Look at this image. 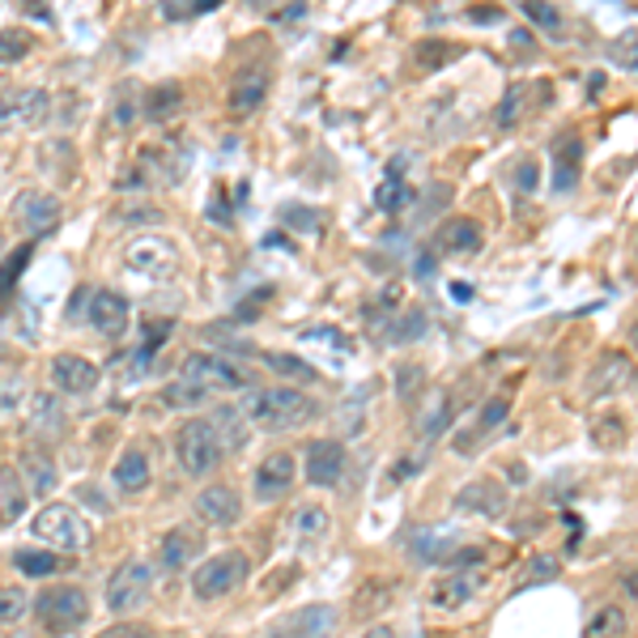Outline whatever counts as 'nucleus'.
I'll return each mask as SVG.
<instances>
[{
	"label": "nucleus",
	"mask_w": 638,
	"mask_h": 638,
	"mask_svg": "<svg viewBox=\"0 0 638 638\" xmlns=\"http://www.w3.org/2000/svg\"><path fill=\"white\" fill-rule=\"evenodd\" d=\"M213 400V388H204V383H192V379H170L166 388H162V404L166 409H175V413H197Z\"/></svg>",
	"instance_id": "nucleus-26"
},
{
	"label": "nucleus",
	"mask_w": 638,
	"mask_h": 638,
	"mask_svg": "<svg viewBox=\"0 0 638 638\" xmlns=\"http://www.w3.org/2000/svg\"><path fill=\"white\" fill-rule=\"evenodd\" d=\"M388 604H392V583H388V579H366V583H358V592H354L350 613H354L358 622H370V617H379Z\"/></svg>",
	"instance_id": "nucleus-27"
},
{
	"label": "nucleus",
	"mask_w": 638,
	"mask_h": 638,
	"mask_svg": "<svg viewBox=\"0 0 638 638\" xmlns=\"http://www.w3.org/2000/svg\"><path fill=\"white\" fill-rule=\"evenodd\" d=\"M413 204V188L400 179V175H388L379 188H375V209H383V213H400V209H409Z\"/></svg>",
	"instance_id": "nucleus-37"
},
{
	"label": "nucleus",
	"mask_w": 638,
	"mask_h": 638,
	"mask_svg": "<svg viewBox=\"0 0 638 638\" xmlns=\"http://www.w3.org/2000/svg\"><path fill=\"white\" fill-rule=\"evenodd\" d=\"M0 494H4V507H0V519H4V523L26 511V485H22V477H17L13 469H0Z\"/></svg>",
	"instance_id": "nucleus-38"
},
{
	"label": "nucleus",
	"mask_w": 638,
	"mask_h": 638,
	"mask_svg": "<svg viewBox=\"0 0 638 638\" xmlns=\"http://www.w3.org/2000/svg\"><path fill=\"white\" fill-rule=\"evenodd\" d=\"M409 550L417 562H442L451 558V536L447 532H413L409 536Z\"/></svg>",
	"instance_id": "nucleus-36"
},
{
	"label": "nucleus",
	"mask_w": 638,
	"mask_h": 638,
	"mask_svg": "<svg viewBox=\"0 0 638 638\" xmlns=\"http://www.w3.org/2000/svg\"><path fill=\"white\" fill-rule=\"evenodd\" d=\"M179 103H184V85H179V81H162V85H154V90L141 98V107H145L150 120H170V116L179 111Z\"/></svg>",
	"instance_id": "nucleus-30"
},
{
	"label": "nucleus",
	"mask_w": 638,
	"mask_h": 638,
	"mask_svg": "<svg viewBox=\"0 0 638 638\" xmlns=\"http://www.w3.org/2000/svg\"><path fill=\"white\" fill-rule=\"evenodd\" d=\"M150 592H154V570H150V562L128 558V562H120V566L111 570V579H107V609H111L116 617H132V613H141V609L150 604Z\"/></svg>",
	"instance_id": "nucleus-6"
},
{
	"label": "nucleus",
	"mask_w": 638,
	"mask_h": 638,
	"mask_svg": "<svg viewBox=\"0 0 638 638\" xmlns=\"http://www.w3.org/2000/svg\"><path fill=\"white\" fill-rule=\"evenodd\" d=\"M435 247H439L442 256H473V251L485 247V231H481L473 217H451V222L439 226Z\"/></svg>",
	"instance_id": "nucleus-21"
},
{
	"label": "nucleus",
	"mask_w": 638,
	"mask_h": 638,
	"mask_svg": "<svg viewBox=\"0 0 638 638\" xmlns=\"http://www.w3.org/2000/svg\"><path fill=\"white\" fill-rule=\"evenodd\" d=\"M451 566L456 570H473V562H485V550L481 545H464V550H451Z\"/></svg>",
	"instance_id": "nucleus-53"
},
{
	"label": "nucleus",
	"mask_w": 638,
	"mask_h": 638,
	"mask_svg": "<svg viewBox=\"0 0 638 638\" xmlns=\"http://www.w3.org/2000/svg\"><path fill=\"white\" fill-rule=\"evenodd\" d=\"M481 588H485V575H481V570H451V575H442L439 583L430 588V609H439V613H460L469 600L477 596Z\"/></svg>",
	"instance_id": "nucleus-16"
},
{
	"label": "nucleus",
	"mask_w": 638,
	"mask_h": 638,
	"mask_svg": "<svg viewBox=\"0 0 638 638\" xmlns=\"http://www.w3.org/2000/svg\"><path fill=\"white\" fill-rule=\"evenodd\" d=\"M51 116V94L39 85H22V90H4L0 94V123L4 128H39Z\"/></svg>",
	"instance_id": "nucleus-8"
},
{
	"label": "nucleus",
	"mask_w": 638,
	"mask_h": 638,
	"mask_svg": "<svg viewBox=\"0 0 638 638\" xmlns=\"http://www.w3.org/2000/svg\"><path fill=\"white\" fill-rule=\"evenodd\" d=\"M17 477L26 485V494L47 498V494L60 485V469H56V460H51L43 447H26V451L17 456Z\"/></svg>",
	"instance_id": "nucleus-18"
},
{
	"label": "nucleus",
	"mask_w": 638,
	"mask_h": 638,
	"mask_svg": "<svg viewBox=\"0 0 638 638\" xmlns=\"http://www.w3.org/2000/svg\"><path fill=\"white\" fill-rule=\"evenodd\" d=\"M264 94H269V73L264 69H247V73H239L235 90H231V111L251 116L256 107H264Z\"/></svg>",
	"instance_id": "nucleus-25"
},
{
	"label": "nucleus",
	"mask_w": 638,
	"mask_h": 638,
	"mask_svg": "<svg viewBox=\"0 0 638 638\" xmlns=\"http://www.w3.org/2000/svg\"><path fill=\"white\" fill-rule=\"evenodd\" d=\"M592 442H596V447H604V451L622 447V442H626V417H622L617 409L596 413V417H592Z\"/></svg>",
	"instance_id": "nucleus-34"
},
{
	"label": "nucleus",
	"mask_w": 638,
	"mask_h": 638,
	"mask_svg": "<svg viewBox=\"0 0 638 638\" xmlns=\"http://www.w3.org/2000/svg\"><path fill=\"white\" fill-rule=\"evenodd\" d=\"M243 413L260 430H294L319 417V404L298 388H251L243 400Z\"/></svg>",
	"instance_id": "nucleus-1"
},
{
	"label": "nucleus",
	"mask_w": 638,
	"mask_h": 638,
	"mask_svg": "<svg viewBox=\"0 0 638 638\" xmlns=\"http://www.w3.org/2000/svg\"><path fill=\"white\" fill-rule=\"evenodd\" d=\"M613 64L617 69H626V73H638V35H622V39L613 43Z\"/></svg>",
	"instance_id": "nucleus-48"
},
{
	"label": "nucleus",
	"mask_w": 638,
	"mask_h": 638,
	"mask_svg": "<svg viewBox=\"0 0 638 638\" xmlns=\"http://www.w3.org/2000/svg\"><path fill=\"white\" fill-rule=\"evenodd\" d=\"M4 638H35V635H22V630H13V635H4Z\"/></svg>",
	"instance_id": "nucleus-61"
},
{
	"label": "nucleus",
	"mask_w": 638,
	"mask_h": 638,
	"mask_svg": "<svg viewBox=\"0 0 638 638\" xmlns=\"http://www.w3.org/2000/svg\"><path fill=\"white\" fill-rule=\"evenodd\" d=\"M35 617H39V626L47 635H78L81 626L90 622V596L81 592L78 583H51L35 596Z\"/></svg>",
	"instance_id": "nucleus-3"
},
{
	"label": "nucleus",
	"mask_w": 638,
	"mask_h": 638,
	"mask_svg": "<svg viewBox=\"0 0 638 638\" xmlns=\"http://www.w3.org/2000/svg\"><path fill=\"white\" fill-rule=\"evenodd\" d=\"M200 550H204V536H200V528L192 523H179V528H170L166 536H162V550L158 558L166 570H184L188 562L200 558Z\"/></svg>",
	"instance_id": "nucleus-20"
},
{
	"label": "nucleus",
	"mask_w": 638,
	"mask_h": 638,
	"mask_svg": "<svg viewBox=\"0 0 638 638\" xmlns=\"http://www.w3.org/2000/svg\"><path fill=\"white\" fill-rule=\"evenodd\" d=\"M536 175H541V166H536V162H519V170H516V188H519V192H532V188L541 184Z\"/></svg>",
	"instance_id": "nucleus-55"
},
{
	"label": "nucleus",
	"mask_w": 638,
	"mask_h": 638,
	"mask_svg": "<svg viewBox=\"0 0 638 638\" xmlns=\"http://www.w3.org/2000/svg\"><path fill=\"white\" fill-rule=\"evenodd\" d=\"M31 51V39L22 31H0V60H22Z\"/></svg>",
	"instance_id": "nucleus-51"
},
{
	"label": "nucleus",
	"mask_w": 638,
	"mask_h": 638,
	"mask_svg": "<svg viewBox=\"0 0 638 638\" xmlns=\"http://www.w3.org/2000/svg\"><path fill=\"white\" fill-rule=\"evenodd\" d=\"M456 516H481V519H503L507 516V489L503 481H469L456 494Z\"/></svg>",
	"instance_id": "nucleus-15"
},
{
	"label": "nucleus",
	"mask_w": 638,
	"mask_h": 638,
	"mask_svg": "<svg viewBox=\"0 0 638 638\" xmlns=\"http://www.w3.org/2000/svg\"><path fill=\"white\" fill-rule=\"evenodd\" d=\"M222 456H226V447L217 439V430H213V422H204V417H188L179 430H175V460H179V469L188 473V477H213L217 469H222Z\"/></svg>",
	"instance_id": "nucleus-2"
},
{
	"label": "nucleus",
	"mask_w": 638,
	"mask_h": 638,
	"mask_svg": "<svg viewBox=\"0 0 638 638\" xmlns=\"http://www.w3.org/2000/svg\"><path fill=\"white\" fill-rule=\"evenodd\" d=\"M31 532L39 545L60 550V554H81L90 545V528H85L78 507H69V503H47L43 511H35Z\"/></svg>",
	"instance_id": "nucleus-4"
},
{
	"label": "nucleus",
	"mask_w": 638,
	"mask_h": 638,
	"mask_svg": "<svg viewBox=\"0 0 638 638\" xmlns=\"http://www.w3.org/2000/svg\"><path fill=\"white\" fill-rule=\"evenodd\" d=\"M507 409H511V404H507V397H494V400H489V404L481 409L477 430H473V435H489L494 426H503V422H507ZM473 435H464V439H460V451H469V442H473Z\"/></svg>",
	"instance_id": "nucleus-43"
},
{
	"label": "nucleus",
	"mask_w": 638,
	"mask_h": 638,
	"mask_svg": "<svg viewBox=\"0 0 638 638\" xmlns=\"http://www.w3.org/2000/svg\"><path fill=\"white\" fill-rule=\"evenodd\" d=\"M469 22H477V26H494V22H503V9H469Z\"/></svg>",
	"instance_id": "nucleus-58"
},
{
	"label": "nucleus",
	"mask_w": 638,
	"mask_h": 638,
	"mask_svg": "<svg viewBox=\"0 0 638 638\" xmlns=\"http://www.w3.org/2000/svg\"><path fill=\"white\" fill-rule=\"evenodd\" d=\"M579 166H583V141L579 132H562L554 141V188L570 192L579 184Z\"/></svg>",
	"instance_id": "nucleus-23"
},
{
	"label": "nucleus",
	"mask_w": 638,
	"mask_h": 638,
	"mask_svg": "<svg viewBox=\"0 0 638 638\" xmlns=\"http://www.w3.org/2000/svg\"><path fill=\"white\" fill-rule=\"evenodd\" d=\"M13 222L26 239H43L47 231L60 226V200L51 192H22L13 200Z\"/></svg>",
	"instance_id": "nucleus-11"
},
{
	"label": "nucleus",
	"mask_w": 638,
	"mask_h": 638,
	"mask_svg": "<svg viewBox=\"0 0 638 638\" xmlns=\"http://www.w3.org/2000/svg\"><path fill=\"white\" fill-rule=\"evenodd\" d=\"M123 264L128 273L145 281H166L179 264V251L166 235H137V239L123 247Z\"/></svg>",
	"instance_id": "nucleus-7"
},
{
	"label": "nucleus",
	"mask_w": 638,
	"mask_h": 638,
	"mask_svg": "<svg viewBox=\"0 0 638 638\" xmlns=\"http://www.w3.org/2000/svg\"><path fill=\"white\" fill-rule=\"evenodd\" d=\"M31 613V596L22 588H0V626H17Z\"/></svg>",
	"instance_id": "nucleus-44"
},
{
	"label": "nucleus",
	"mask_w": 638,
	"mask_h": 638,
	"mask_svg": "<svg viewBox=\"0 0 638 638\" xmlns=\"http://www.w3.org/2000/svg\"><path fill=\"white\" fill-rule=\"evenodd\" d=\"M247 558L239 550H222V554H209L197 562L192 570V596L197 600H222L231 596L239 583H247Z\"/></svg>",
	"instance_id": "nucleus-5"
},
{
	"label": "nucleus",
	"mask_w": 638,
	"mask_h": 638,
	"mask_svg": "<svg viewBox=\"0 0 638 638\" xmlns=\"http://www.w3.org/2000/svg\"><path fill=\"white\" fill-rule=\"evenodd\" d=\"M519 9H523V17H532V22L541 26V31H550V35H558V31H562V13L554 9V4H536V0H523Z\"/></svg>",
	"instance_id": "nucleus-46"
},
{
	"label": "nucleus",
	"mask_w": 638,
	"mask_h": 638,
	"mask_svg": "<svg viewBox=\"0 0 638 638\" xmlns=\"http://www.w3.org/2000/svg\"><path fill=\"white\" fill-rule=\"evenodd\" d=\"M447 426H451V400H447V397H435V404H430V409H426V413L417 417V430H422L426 439H439Z\"/></svg>",
	"instance_id": "nucleus-42"
},
{
	"label": "nucleus",
	"mask_w": 638,
	"mask_h": 638,
	"mask_svg": "<svg viewBox=\"0 0 638 638\" xmlns=\"http://www.w3.org/2000/svg\"><path fill=\"white\" fill-rule=\"evenodd\" d=\"M303 469H307V481L319 485V489H332L341 473H345V447L336 439H316L307 442V456H303Z\"/></svg>",
	"instance_id": "nucleus-17"
},
{
	"label": "nucleus",
	"mask_w": 638,
	"mask_h": 638,
	"mask_svg": "<svg viewBox=\"0 0 638 638\" xmlns=\"http://www.w3.org/2000/svg\"><path fill=\"white\" fill-rule=\"evenodd\" d=\"M217 0H175V4H162V17L166 22H184V17H200V13H213Z\"/></svg>",
	"instance_id": "nucleus-45"
},
{
	"label": "nucleus",
	"mask_w": 638,
	"mask_h": 638,
	"mask_svg": "<svg viewBox=\"0 0 638 638\" xmlns=\"http://www.w3.org/2000/svg\"><path fill=\"white\" fill-rule=\"evenodd\" d=\"M630 379H635V362L626 358L622 350H609V354H600L596 370H592V392H596V397H604V392H622Z\"/></svg>",
	"instance_id": "nucleus-24"
},
{
	"label": "nucleus",
	"mask_w": 638,
	"mask_h": 638,
	"mask_svg": "<svg viewBox=\"0 0 638 638\" xmlns=\"http://www.w3.org/2000/svg\"><path fill=\"white\" fill-rule=\"evenodd\" d=\"M197 519L204 528H235L243 519V498L235 485L213 481L197 494Z\"/></svg>",
	"instance_id": "nucleus-12"
},
{
	"label": "nucleus",
	"mask_w": 638,
	"mask_h": 638,
	"mask_svg": "<svg viewBox=\"0 0 638 638\" xmlns=\"http://www.w3.org/2000/svg\"><path fill=\"white\" fill-rule=\"evenodd\" d=\"M81 316L94 323V332H103L107 341H120L123 332H128V303H123L116 290H90V303H85V311Z\"/></svg>",
	"instance_id": "nucleus-14"
},
{
	"label": "nucleus",
	"mask_w": 638,
	"mask_h": 638,
	"mask_svg": "<svg viewBox=\"0 0 638 638\" xmlns=\"http://www.w3.org/2000/svg\"><path fill=\"white\" fill-rule=\"evenodd\" d=\"M179 379H192V383H204V388H251V379L243 375L235 362H226L222 354H192V358H184V370H179Z\"/></svg>",
	"instance_id": "nucleus-9"
},
{
	"label": "nucleus",
	"mask_w": 638,
	"mask_h": 638,
	"mask_svg": "<svg viewBox=\"0 0 638 638\" xmlns=\"http://www.w3.org/2000/svg\"><path fill=\"white\" fill-rule=\"evenodd\" d=\"M260 362H264L273 375H281V379H294V383H316L319 379V370L311 366V362L290 358V354H260Z\"/></svg>",
	"instance_id": "nucleus-35"
},
{
	"label": "nucleus",
	"mask_w": 638,
	"mask_h": 638,
	"mask_svg": "<svg viewBox=\"0 0 638 638\" xmlns=\"http://www.w3.org/2000/svg\"><path fill=\"white\" fill-rule=\"evenodd\" d=\"M22 400H26V383H22V375L0 379V417L17 413V404H22Z\"/></svg>",
	"instance_id": "nucleus-47"
},
{
	"label": "nucleus",
	"mask_w": 638,
	"mask_h": 638,
	"mask_svg": "<svg viewBox=\"0 0 638 638\" xmlns=\"http://www.w3.org/2000/svg\"><path fill=\"white\" fill-rule=\"evenodd\" d=\"M294 481H298L294 456H290V451H269V456L256 464V473H251V489H256L260 503H277V498H285V494L294 489Z\"/></svg>",
	"instance_id": "nucleus-10"
},
{
	"label": "nucleus",
	"mask_w": 638,
	"mask_h": 638,
	"mask_svg": "<svg viewBox=\"0 0 638 638\" xmlns=\"http://www.w3.org/2000/svg\"><path fill=\"white\" fill-rule=\"evenodd\" d=\"M98 638H154L145 626H132V622H120V626H111V630H103Z\"/></svg>",
	"instance_id": "nucleus-56"
},
{
	"label": "nucleus",
	"mask_w": 638,
	"mask_h": 638,
	"mask_svg": "<svg viewBox=\"0 0 638 638\" xmlns=\"http://www.w3.org/2000/svg\"><path fill=\"white\" fill-rule=\"evenodd\" d=\"M422 332V311H404L397 323V341H404V336H417Z\"/></svg>",
	"instance_id": "nucleus-57"
},
{
	"label": "nucleus",
	"mask_w": 638,
	"mask_h": 638,
	"mask_svg": "<svg viewBox=\"0 0 638 638\" xmlns=\"http://www.w3.org/2000/svg\"><path fill=\"white\" fill-rule=\"evenodd\" d=\"M137 120V94H132V85H120V94H116V107H111V123H128Z\"/></svg>",
	"instance_id": "nucleus-50"
},
{
	"label": "nucleus",
	"mask_w": 638,
	"mask_h": 638,
	"mask_svg": "<svg viewBox=\"0 0 638 638\" xmlns=\"http://www.w3.org/2000/svg\"><path fill=\"white\" fill-rule=\"evenodd\" d=\"M111 481H116L120 494H145L150 481H154V469H150L145 447H123L120 460H116V469H111Z\"/></svg>",
	"instance_id": "nucleus-22"
},
{
	"label": "nucleus",
	"mask_w": 638,
	"mask_h": 638,
	"mask_svg": "<svg viewBox=\"0 0 638 638\" xmlns=\"http://www.w3.org/2000/svg\"><path fill=\"white\" fill-rule=\"evenodd\" d=\"M562 562L550 558V554H541V558H532V566H528V575H523V583L528 588H536V583H550V579H558Z\"/></svg>",
	"instance_id": "nucleus-49"
},
{
	"label": "nucleus",
	"mask_w": 638,
	"mask_h": 638,
	"mask_svg": "<svg viewBox=\"0 0 638 638\" xmlns=\"http://www.w3.org/2000/svg\"><path fill=\"white\" fill-rule=\"evenodd\" d=\"M626 630H630V617L622 604H600L583 622V638H626Z\"/></svg>",
	"instance_id": "nucleus-29"
},
{
	"label": "nucleus",
	"mask_w": 638,
	"mask_h": 638,
	"mask_svg": "<svg viewBox=\"0 0 638 638\" xmlns=\"http://www.w3.org/2000/svg\"><path fill=\"white\" fill-rule=\"evenodd\" d=\"M460 51L451 47V43H442V39H422L417 47H413V69L426 78V73H439L447 60H456Z\"/></svg>",
	"instance_id": "nucleus-31"
},
{
	"label": "nucleus",
	"mask_w": 638,
	"mask_h": 638,
	"mask_svg": "<svg viewBox=\"0 0 638 638\" xmlns=\"http://www.w3.org/2000/svg\"><path fill=\"white\" fill-rule=\"evenodd\" d=\"M31 256H35V243H17L4 260H0V298H9L13 290H17V281H22V269L31 264Z\"/></svg>",
	"instance_id": "nucleus-33"
},
{
	"label": "nucleus",
	"mask_w": 638,
	"mask_h": 638,
	"mask_svg": "<svg viewBox=\"0 0 638 638\" xmlns=\"http://www.w3.org/2000/svg\"><path fill=\"white\" fill-rule=\"evenodd\" d=\"M98 366L90 358H81V354H56L51 358V388L60 392V397H90L94 388H98Z\"/></svg>",
	"instance_id": "nucleus-13"
},
{
	"label": "nucleus",
	"mask_w": 638,
	"mask_h": 638,
	"mask_svg": "<svg viewBox=\"0 0 638 638\" xmlns=\"http://www.w3.org/2000/svg\"><path fill=\"white\" fill-rule=\"evenodd\" d=\"M31 426H35V430H47V435L64 426L60 392H35V397H31Z\"/></svg>",
	"instance_id": "nucleus-32"
},
{
	"label": "nucleus",
	"mask_w": 638,
	"mask_h": 638,
	"mask_svg": "<svg viewBox=\"0 0 638 638\" xmlns=\"http://www.w3.org/2000/svg\"><path fill=\"white\" fill-rule=\"evenodd\" d=\"M213 430H217V439H222L226 451H243V447H247V413L235 409V404H217Z\"/></svg>",
	"instance_id": "nucleus-28"
},
{
	"label": "nucleus",
	"mask_w": 638,
	"mask_h": 638,
	"mask_svg": "<svg viewBox=\"0 0 638 638\" xmlns=\"http://www.w3.org/2000/svg\"><path fill=\"white\" fill-rule=\"evenodd\" d=\"M507 477H516L511 485H528V481H523L528 477V469H523V464H511V469H507Z\"/></svg>",
	"instance_id": "nucleus-60"
},
{
	"label": "nucleus",
	"mask_w": 638,
	"mask_h": 638,
	"mask_svg": "<svg viewBox=\"0 0 638 638\" xmlns=\"http://www.w3.org/2000/svg\"><path fill=\"white\" fill-rule=\"evenodd\" d=\"M332 626H336V609L332 604H311V609L290 613L269 638H323Z\"/></svg>",
	"instance_id": "nucleus-19"
},
{
	"label": "nucleus",
	"mask_w": 638,
	"mask_h": 638,
	"mask_svg": "<svg viewBox=\"0 0 638 638\" xmlns=\"http://www.w3.org/2000/svg\"><path fill=\"white\" fill-rule=\"evenodd\" d=\"M523 111H528V85H511V90L503 94L494 120H498V128H516V123L523 120Z\"/></svg>",
	"instance_id": "nucleus-41"
},
{
	"label": "nucleus",
	"mask_w": 638,
	"mask_h": 638,
	"mask_svg": "<svg viewBox=\"0 0 638 638\" xmlns=\"http://www.w3.org/2000/svg\"><path fill=\"white\" fill-rule=\"evenodd\" d=\"M170 328H175L170 319H150V323H145V354H154V350H158L162 341L170 336Z\"/></svg>",
	"instance_id": "nucleus-52"
},
{
	"label": "nucleus",
	"mask_w": 638,
	"mask_h": 638,
	"mask_svg": "<svg viewBox=\"0 0 638 638\" xmlns=\"http://www.w3.org/2000/svg\"><path fill=\"white\" fill-rule=\"evenodd\" d=\"M13 562H17V570H22V575H31V579H47V575H56V570H60V558H56L51 550H17Z\"/></svg>",
	"instance_id": "nucleus-39"
},
{
	"label": "nucleus",
	"mask_w": 638,
	"mask_h": 638,
	"mask_svg": "<svg viewBox=\"0 0 638 638\" xmlns=\"http://www.w3.org/2000/svg\"><path fill=\"white\" fill-rule=\"evenodd\" d=\"M362 638H397V630H392V626H370Z\"/></svg>",
	"instance_id": "nucleus-59"
},
{
	"label": "nucleus",
	"mask_w": 638,
	"mask_h": 638,
	"mask_svg": "<svg viewBox=\"0 0 638 638\" xmlns=\"http://www.w3.org/2000/svg\"><path fill=\"white\" fill-rule=\"evenodd\" d=\"M397 392L400 397H409V392H417V388H422V366H400L397 370Z\"/></svg>",
	"instance_id": "nucleus-54"
},
{
	"label": "nucleus",
	"mask_w": 638,
	"mask_h": 638,
	"mask_svg": "<svg viewBox=\"0 0 638 638\" xmlns=\"http://www.w3.org/2000/svg\"><path fill=\"white\" fill-rule=\"evenodd\" d=\"M635 350H638V323H635Z\"/></svg>",
	"instance_id": "nucleus-62"
},
{
	"label": "nucleus",
	"mask_w": 638,
	"mask_h": 638,
	"mask_svg": "<svg viewBox=\"0 0 638 638\" xmlns=\"http://www.w3.org/2000/svg\"><path fill=\"white\" fill-rule=\"evenodd\" d=\"M294 532L303 536V541H316L328 532V511L319 507V503H303L298 511H294Z\"/></svg>",
	"instance_id": "nucleus-40"
}]
</instances>
